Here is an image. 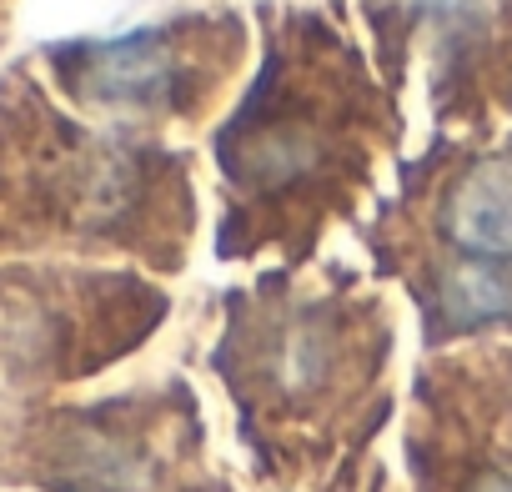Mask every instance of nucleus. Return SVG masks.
<instances>
[{
    "mask_svg": "<svg viewBox=\"0 0 512 492\" xmlns=\"http://www.w3.org/2000/svg\"><path fill=\"white\" fill-rule=\"evenodd\" d=\"M221 166L231 186H241L262 206H292L297 196H327L357 176L352 116L332 101H312L302 76L267 71L236 121L221 136Z\"/></svg>",
    "mask_w": 512,
    "mask_h": 492,
    "instance_id": "obj_1",
    "label": "nucleus"
},
{
    "mask_svg": "<svg viewBox=\"0 0 512 492\" xmlns=\"http://www.w3.org/2000/svg\"><path fill=\"white\" fill-rule=\"evenodd\" d=\"M226 31L216 26H161L106 46H81L61 61L66 86L86 106L111 111H196L206 86L226 66Z\"/></svg>",
    "mask_w": 512,
    "mask_h": 492,
    "instance_id": "obj_2",
    "label": "nucleus"
},
{
    "mask_svg": "<svg viewBox=\"0 0 512 492\" xmlns=\"http://www.w3.org/2000/svg\"><path fill=\"white\" fill-rule=\"evenodd\" d=\"M442 236L467 267L512 262V156H477L442 196Z\"/></svg>",
    "mask_w": 512,
    "mask_h": 492,
    "instance_id": "obj_3",
    "label": "nucleus"
},
{
    "mask_svg": "<svg viewBox=\"0 0 512 492\" xmlns=\"http://www.w3.org/2000/svg\"><path fill=\"white\" fill-rule=\"evenodd\" d=\"M462 492H512V462H487V467H477Z\"/></svg>",
    "mask_w": 512,
    "mask_h": 492,
    "instance_id": "obj_4",
    "label": "nucleus"
}]
</instances>
